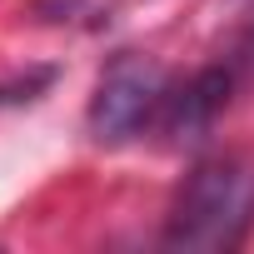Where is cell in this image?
Listing matches in <instances>:
<instances>
[{
  "label": "cell",
  "instance_id": "obj_1",
  "mask_svg": "<svg viewBox=\"0 0 254 254\" xmlns=\"http://www.w3.org/2000/svg\"><path fill=\"white\" fill-rule=\"evenodd\" d=\"M249 234H254V160L209 155L175 190L160 244L190 254H229Z\"/></svg>",
  "mask_w": 254,
  "mask_h": 254
},
{
  "label": "cell",
  "instance_id": "obj_2",
  "mask_svg": "<svg viewBox=\"0 0 254 254\" xmlns=\"http://www.w3.org/2000/svg\"><path fill=\"white\" fill-rule=\"evenodd\" d=\"M165 100H170V75H165V65L155 55H140V50L110 55V65L95 80L90 110H85L90 140L95 145H130V140H140L160 120Z\"/></svg>",
  "mask_w": 254,
  "mask_h": 254
},
{
  "label": "cell",
  "instance_id": "obj_3",
  "mask_svg": "<svg viewBox=\"0 0 254 254\" xmlns=\"http://www.w3.org/2000/svg\"><path fill=\"white\" fill-rule=\"evenodd\" d=\"M229 90H234V75L219 70V65L199 70L185 90H170V100L160 110V130L170 135V145H199L214 130V120L224 115Z\"/></svg>",
  "mask_w": 254,
  "mask_h": 254
},
{
  "label": "cell",
  "instance_id": "obj_4",
  "mask_svg": "<svg viewBox=\"0 0 254 254\" xmlns=\"http://www.w3.org/2000/svg\"><path fill=\"white\" fill-rule=\"evenodd\" d=\"M55 80V70L45 65V70H30L25 80H15V85H0V105H20V100H35L45 85Z\"/></svg>",
  "mask_w": 254,
  "mask_h": 254
}]
</instances>
